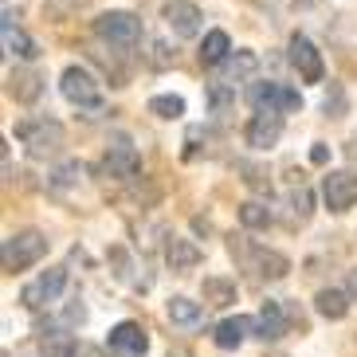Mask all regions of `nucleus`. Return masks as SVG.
Returning <instances> with one entry per match:
<instances>
[{
  "label": "nucleus",
  "instance_id": "nucleus-20",
  "mask_svg": "<svg viewBox=\"0 0 357 357\" xmlns=\"http://www.w3.org/2000/svg\"><path fill=\"white\" fill-rule=\"evenodd\" d=\"M231 55V40H228V32H208L204 36V43H200V63L204 67H220L224 59Z\"/></svg>",
  "mask_w": 357,
  "mask_h": 357
},
{
  "label": "nucleus",
  "instance_id": "nucleus-6",
  "mask_svg": "<svg viewBox=\"0 0 357 357\" xmlns=\"http://www.w3.org/2000/svg\"><path fill=\"white\" fill-rule=\"evenodd\" d=\"M63 287H67V271L63 267H47L40 279H32V283L20 291V303L28 306V310H43L47 303H55V298L63 294Z\"/></svg>",
  "mask_w": 357,
  "mask_h": 357
},
{
  "label": "nucleus",
  "instance_id": "nucleus-26",
  "mask_svg": "<svg viewBox=\"0 0 357 357\" xmlns=\"http://www.w3.org/2000/svg\"><path fill=\"white\" fill-rule=\"evenodd\" d=\"M79 8H83V0H47V4H43V12H47L52 20H67V16H75Z\"/></svg>",
  "mask_w": 357,
  "mask_h": 357
},
{
  "label": "nucleus",
  "instance_id": "nucleus-15",
  "mask_svg": "<svg viewBox=\"0 0 357 357\" xmlns=\"http://www.w3.org/2000/svg\"><path fill=\"white\" fill-rule=\"evenodd\" d=\"M283 334H287V314H283V303H275V298H267V303L259 306V314H255V337H263V342H279Z\"/></svg>",
  "mask_w": 357,
  "mask_h": 357
},
{
  "label": "nucleus",
  "instance_id": "nucleus-7",
  "mask_svg": "<svg viewBox=\"0 0 357 357\" xmlns=\"http://www.w3.org/2000/svg\"><path fill=\"white\" fill-rule=\"evenodd\" d=\"M322 200L330 212H349L357 204V177L346 169H334L322 177Z\"/></svg>",
  "mask_w": 357,
  "mask_h": 357
},
{
  "label": "nucleus",
  "instance_id": "nucleus-1",
  "mask_svg": "<svg viewBox=\"0 0 357 357\" xmlns=\"http://www.w3.org/2000/svg\"><path fill=\"white\" fill-rule=\"evenodd\" d=\"M47 255V236L36 228H24V231H12L8 240L0 243V267L8 275L24 271V267H32Z\"/></svg>",
  "mask_w": 357,
  "mask_h": 357
},
{
  "label": "nucleus",
  "instance_id": "nucleus-19",
  "mask_svg": "<svg viewBox=\"0 0 357 357\" xmlns=\"http://www.w3.org/2000/svg\"><path fill=\"white\" fill-rule=\"evenodd\" d=\"M314 310L322 318H330V322H342V318L349 314V291H342V287H326V291L314 294Z\"/></svg>",
  "mask_w": 357,
  "mask_h": 357
},
{
  "label": "nucleus",
  "instance_id": "nucleus-23",
  "mask_svg": "<svg viewBox=\"0 0 357 357\" xmlns=\"http://www.w3.org/2000/svg\"><path fill=\"white\" fill-rule=\"evenodd\" d=\"M40 349L43 357H75V337L63 330H52V334H40Z\"/></svg>",
  "mask_w": 357,
  "mask_h": 357
},
{
  "label": "nucleus",
  "instance_id": "nucleus-24",
  "mask_svg": "<svg viewBox=\"0 0 357 357\" xmlns=\"http://www.w3.org/2000/svg\"><path fill=\"white\" fill-rule=\"evenodd\" d=\"M149 114H158V118H165V122H173V118L185 114V98H181V95H158V98H149Z\"/></svg>",
  "mask_w": 357,
  "mask_h": 357
},
{
  "label": "nucleus",
  "instance_id": "nucleus-22",
  "mask_svg": "<svg viewBox=\"0 0 357 357\" xmlns=\"http://www.w3.org/2000/svg\"><path fill=\"white\" fill-rule=\"evenodd\" d=\"M169 322L173 326H197L204 322V306L192 303V298H185V294H177V298H169Z\"/></svg>",
  "mask_w": 357,
  "mask_h": 357
},
{
  "label": "nucleus",
  "instance_id": "nucleus-28",
  "mask_svg": "<svg viewBox=\"0 0 357 357\" xmlns=\"http://www.w3.org/2000/svg\"><path fill=\"white\" fill-rule=\"evenodd\" d=\"M208 95H212V106H216V110H224V106H228V102H231V95H228V86H220V83L212 86Z\"/></svg>",
  "mask_w": 357,
  "mask_h": 357
},
{
  "label": "nucleus",
  "instance_id": "nucleus-2",
  "mask_svg": "<svg viewBox=\"0 0 357 357\" xmlns=\"http://www.w3.org/2000/svg\"><path fill=\"white\" fill-rule=\"evenodd\" d=\"M231 255L243 263V271H252L255 279H267V283L287 279V271H291V259L287 255L271 252V248H255L248 240H231Z\"/></svg>",
  "mask_w": 357,
  "mask_h": 357
},
{
  "label": "nucleus",
  "instance_id": "nucleus-14",
  "mask_svg": "<svg viewBox=\"0 0 357 357\" xmlns=\"http://www.w3.org/2000/svg\"><path fill=\"white\" fill-rule=\"evenodd\" d=\"M0 40H4V52L16 55V59H24V63H32L36 55H40V47H36V40L24 28H16V16L12 12H4V24H0Z\"/></svg>",
  "mask_w": 357,
  "mask_h": 357
},
{
  "label": "nucleus",
  "instance_id": "nucleus-17",
  "mask_svg": "<svg viewBox=\"0 0 357 357\" xmlns=\"http://www.w3.org/2000/svg\"><path fill=\"white\" fill-rule=\"evenodd\" d=\"M8 95L16 98V102H36V98L43 95L40 71H32V67H16V71L8 75Z\"/></svg>",
  "mask_w": 357,
  "mask_h": 357
},
{
  "label": "nucleus",
  "instance_id": "nucleus-21",
  "mask_svg": "<svg viewBox=\"0 0 357 357\" xmlns=\"http://www.w3.org/2000/svg\"><path fill=\"white\" fill-rule=\"evenodd\" d=\"M200 294H204V303H208V306H228V303H236V279L208 275L204 287H200Z\"/></svg>",
  "mask_w": 357,
  "mask_h": 357
},
{
  "label": "nucleus",
  "instance_id": "nucleus-18",
  "mask_svg": "<svg viewBox=\"0 0 357 357\" xmlns=\"http://www.w3.org/2000/svg\"><path fill=\"white\" fill-rule=\"evenodd\" d=\"M165 259L173 271H192L204 255H200V248L192 240H185V236H169L165 240Z\"/></svg>",
  "mask_w": 357,
  "mask_h": 357
},
{
  "label": "nucleus",
  "instance_id": "nucleus-3",
  "mask_svg": "<svg viewBox=\"0 0 357 357\" xmlns=\"http://www.w3.org/2000/svg\"><path fill=\"white\" fill-rule=\"evenodd\" d=\"M16 137H20L24 146H28V153H32L36 161L52 158V153H59L63 149V126L55 122V118H40V122H24V126H16Z\"/></svg>",
  "mask_w": 357,
  "mask_h": 357
},
{
  "label": "nucleus",
  "instance_id": "nucleus-5",
  "mask_svg": "<svg viewBox=\"0 0 357 357\" xmlns=\"http://www.w3.org/2000/svg\"><path fill=\"white\" fill-rule=\"evenodd\" d=\"M95 36L102 43H114V47H134L137 40H142V20H137L134 12H102L95 20Z\"/></svg>",
  "mask_w": 357,
  "mask_h": 357
},
{
  "label": "nucleus",
  "instance_id": "nucleus-11",
  "mask_svg": "<svg viewBox=\"0 0 357 357\" xmlns=\"http://www.w3.org/2000/svg\"><path fill=\"white\" fill-rule=\"evenodd\" d=\"M243 137H248L252 149H271L283 137V114L279 110H255L248 130H243Z\"/></svg>",
  "mask_w": 357,
  "mask_h": 357
},
{
  "label": "nucleus",
  "instance_id": "nucleus-16",
  "mask_svg": "<svg viewBox=\"0 0 357 357\" xmlns=\"http://www.w3.org/2000/svg\"><path fill=\"white\" fill-rule=\"evenodd\" d=\"M255 330V318L248 314H236V318H224L220 326H216V334H212V342L220 349H240L243 346V337Z\"/></svg>",
  "mask_w": 357,
  "mask_h": 357
},
{
  "label": "nucleus",
  "instance_id": "nucleus-25",
  "mask_svg": "<svg viewBox=\"0 0 357 357\" xmlns=\"http://www.w3.org/2000/svg\"><path fill=\"white\" fill-rule=\"evenodd\" d=\"M240 224L243 228H267V224H271V208L259 204V200H243L240 204Z\"/></svg>",
  "mask_w": 357,
  "mask_h": 357
},
{
  "label": "nucleus",
  "instance_id": "nucleus-12",
  "mask_svg": "<svg viewBox=\"0 0 357 357\" xmlns=\"http://www.w3.org/2000/svg\"><path fill=\"white\" fill-rule=\"evenodd\" d=\"M291 63H294V71H298L303 83H322V71H326L322 52L306 36H291Z\"/></svg>",
  "mask_w": 357,
  "mask_h": 357
},
{
  "label": "nucleus",
  "instance_id": "nucleus-27",
  "mask_svg": "<svg viewBox=\"0 0 357 357\" xmlns=\"http://www.w3.org/2000/svg\"><path fill=\"white\" fill-rule=\"evenodd\" d=\"M79 177H83V165L71 161V165H63V169H55L52 173V189H67V185H75Z\"/></svg>",
  "mask_w": 357,
  "mask_h": 357
},
{
  "label": "nucleus",
  "instance_id": "nucleus-9",
  "mask_svg": "<svg viewBox=\"0 0 357 357\" xmlns=\"http://www.w3.org/2000/svg\"><path fill=\"white\" fill-rule=\"evenodd\" d=\"M252 102H255V110H279V114L303 110L298 91H291V86H283V83H255L252 86Z\"/></svg>",
  "mask_w": 357,
  "mask_h": 357
},
{
  "label": "nucleus",
  "instance_id": "nucleus-8",
  "mask_svg": "<svg viewBox=\"0 0 357 357\" xmlns=\"http://www.w3.org/2000/svg\"><path fill=\"white\" fill-rule=\"evenodd\" d=\"M142 173V153L134 146H110L102 161H98V177L106 181H134Z\"/></svg>",
  "mask_w": 357,
  "mask_h": 357
},
{
  "label": "nucleus",
  "instance_id": "nucleus-13",
  "mask_svg": "<svg viewBox=\"0 0 357 357\" xmlns=\"http://www.w3.org/2000/svg\"><path fill=\"white\" fill-rule=\"evenodd\" d=\"M165 24H169V32L177 36V40H192V36H200L204 16H200V8L189 4V0H169L165 4Z\"/></svg>",
  "mask_w": 357,
  "mask_h": 357
},
{
  "label": "nucleus",
  "instance_id": "nucleus-29",
  "mask_svg": "<svg viewBox=\"0 0 357 357\" xmlns=\"http://www.w3.org/2000/svg\"><path fill=\"white\" fill-rule=\"evenodd\" d=\"M349 294H354V298H357V267H354V271H349Z\"/></svg>",
  "mask_w": 357,
  "mask_h": 357
},
{
  "label": "nucleus",
  "instance_id": "nucleus-10",
  "mask_svg": "<svg viewBox=\"0 0 357 357\" xmlns=\"http://www.w3.org/2000/svg\"><path fill=\"white\" fill-rule=\"evenodd\" d=\"M106 349H110V357H146L149 337L137 322H118L106 337Z\"/></svg>",
  "mask_w": 357,
  "mask_h": 357
},
{
  "label": "nucleus",
  "instance_id": "nucleus-4",
  "mask_svg": "<svg viewBox=\"0 0 357 357\" xmlns=\"http://www.w3.org/2000/svg\"><path fill=\"white\" fill-rule=\"evenodd\" d=\"M59 91L79 110H98L102 106V86H98V79L86 67H67L63 79H59Z\"/></svg>",
  "mask_w": 357,
  "mask_h": 357
}]
</instances>
